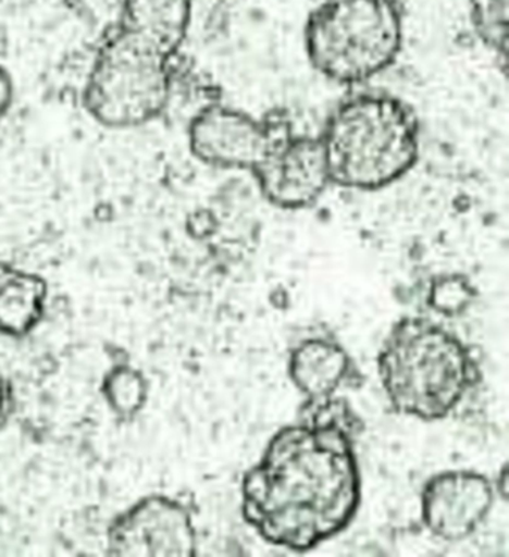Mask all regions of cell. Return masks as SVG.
<instances>
[{
    "instance_id": "cell-1",
    "label": "cell",
    "mask_w": 509,
    "mask_h": 557,
    "mask_svg": "<svg viewBox=\"0 0 509 557\" xmlns=\"http://www.w3.org/2000/svg\"><path fill=\"white\" fill-rule=\"evenodd\" d=\"M355 431L350 408L331 399L276 432L240 486L244 519L266 543L305 553L350 527L362 500Z\"/></svg>"
},
{
    "instance_id": "cell-2",
    "label": "cell",
    "mask_w": 509,
    "mask_h": 557,
    "mask_svg": "<svg viewBox=\"0 0 509 557\" xmlns=\"http://www.w3.org/2000/svg\"><path fill=\"white\" fill-rule=\"evenodd\" d=\"M376 368L395 411L423 422L447 419L479 380L471 348L426 318L393 324Z\"/></svg>"
},
{
    "instance_id": "cell-3",
    "label": "cell",
    "mask_w": 509,
    "mask_h": 557,
    "mask_svg": "<svg viewBox=\"0 0 509 557\" xmlns=\"http://www.w3.org/2000/svg\"><path fill=\"white\" fill-rule=\"evenodd\" d=\"M320 139L331 182L351 190L392 186L420 154L415 115L388 95H358L340 103Z\"/></svg>"
},
{
    "instance_id": "cell-4",
    "label": "cell",
    "mask_w": 509,
    "mask_h": 557,
    "mask_svg": "<svg viewBox=\"0 0 509 557\" xmlns=\"http://www.w3.org/2000/svg\"><path fill=\"white\" fill-rule=\"evenodd\" d=\"M404 29L398 0H319L305 26V48L323 77L356 86L396 62Z\"/></svg>"
},
{
    "instance_id": "cell-5",
    "label": "cell",
    "mask_w": 509,
    "mask_h": 557,
    "mask_svg": "<svg viewBox=\"0 0 509 557\" xmlns=\"http://www.w3.org/2000/svg\"><path fill=\"white\" fill-rule=\"evenodd\" d=\"M172 60L115 23L103 36L84 84V110L111 131L138 129L154 122L170 106Z\"/></svg>"
},
{
    "instance_id": "cell-6",
    "label": "cell",
    "mask_w": 509,
    "mask_h": 557,
    "mask_svg": "<svg viewBox=\"0 0 509 557\" xmlns=\"http://www.w3.org/2000/svg\"><path fill=\"white\" fill-rule=\"evenodd\" d=\"M251 172L264 199L287 211L314 206L332 183L322 139L290 132L276 134Z\"/></svg>"
},
{
    "instance_id": "cell-7",
    "label": "cell",
    "mask_w": 509,
    "mask_h": 557,
    "mask_svg": "<svg viewBox=\"0 0 509 557\" xmlns=\"http://www.w3.org/2000/svg\"><path fill=\"white\" fill-rule=\"evenodd\" d=\"M196 539L187 505L150 496L115 520L108 532V548L117 556L191 557L198 552Z\"/></svg>"
},
{
    "instance_id": "cell-8",
    "label": "cell",
    "mask_w": 509,
    "mask_h": 557,
    "mask_svg": "<svg viewBox=\"0 0 509 557\" xmlns=\"http://www.w3.org/2000/svg\"><path fill=\"white\" fill-rule=\"evenodd\" d=\"M270 123L224 106L202 108L188 124L191 154L208 166L252 171L274 141Z\"/></svg>"
},
{
    "instance_id": "cell-9",
    "label": "cell",
    "mask_w": 509,
    "mask_h": 557,
    "mask_svg": "<svg viewBox=\"0 0 509 557\" xmlns=\"http://www.w3.org/2000/svg\"><path fill=\"white\" fill-rule=\"evenodd\" d=\"M495 499V484L480 472H439L423 487V524L436 539L467 540L486 522Z\"/></svg>"
},
{
    "instance_id": "cell-10",
    "label": "cell",
    "mask_w": 509,
    "mask_h": 557,
    "mask_svg": "<svg viewBox=\"0 0 509 557\" xmlns=\"http://www.w3.org/2000/svg\"><path fill=\"white\" fill-rule=\"evenodd\" d=\"M351 356L332 336L300 339L288 356L287 372L293 386L307 396V404L331 400L352 374Z\"/></svg>"
},
{
    "instance_id": "cell-11",
    "label": "cell",
    "mask_w": 509,
    "mask_h": 557,
    "mask_svg": "<svg viewBox=\"0 0 509 557\" xmlns=\"http://www.w3.org/2000/svg\"><path fill=\"white\" fill-rule=\"evenodd\" d=\"M194 5L195 0H123L117 24L175 58L190 30Z\"/></svg>"
},
{
    "instance_id": "cell-12",
    "label": "cell",
    "mask_w": 509,
    "mask_h": 557,
    "mask_svg": "<svg viewBox=\"0 0 509 557\" xmlns=\"http://www.w3.org/2000/svg\"><path fill=\"white\" fill-rule=\"evenodd\" d=\"M41 276L0 263V334L20 336L39 323L47 299Z\"/></svg>"
},
{
    "instance_id": "cell-13",
    "label": "cell",
    "mask_w": 509,
    "mask_h": 557,
    "mask_svg": "<svg viewBox=\"0 0 509 557\" xmlns=\"http://www.w3.org/2000/svg\"><path fill=\"white\" fill-rule=\"evenodd\" d=\"M472 27L484 46L492 48L507 62L508 3L507 0H469Z\"/></svg>"
},
{
    "instance_id": "cell-14",
    "label": "cell",
    "mask_w": 509,
    "mask_h": 557,
    "mask_svg": "<svg viewBox=\"0 0 509 557\" xmlns=\"http://www.w3.org/2000/svg\"><path fill=\"white\" fill-rule=\"evenodd\" d=\"M475 292L460 275H447L436 278L432 284L429 304L436 312L445 318H457L474 302Z\"/></svg>"
},
{
    "instance_id": "cell-15",
    "label": "cell",
    "mask_w": 509,
    "mask_h": 557,
    "mask_svg": "<svg viewBox=\"0 0 509 557\" xmlns=\"http://www.w3.org/2000/svg\"><path fill=\"white\" fill-rule=\"evenodd\" d=\"M110 398L120 410H134L144 399L142 380L134 372H119L112 376Z\"/></svg>"
},
{
    "instance_id": "cell-16",
    "label": "cell",
    "mask_w": 509,
    "mask_h": 557,
    "mask_svg": "<svg viewBox=\"0 0 509 557\" xmlns=\"http://www.w3.org/2000/svg\"><path fill=\"white\" fill-rule=\"evenodd\" d=\"M15 83L11 72L0 65V124L5 122L8 115L14 108Z\"/></svg>"
},
{
    "instance_id": "cell-17",
    "label": "cell",
    "mask_w": 509,
    "mask_h": 557,
    "mask_svg": "<svg viewBox=\"0 0 509 557\" xmlns=\"http://www.w3.org/2000/svg\"><path fill=\"white\" fill-rule=\"evenodd\" d=\"M8 399H10V396H8L7 383L2 374H0V424H2L7 416Z\"/></svg>"
},
{
    "instance_id": "cell-18",
    "label": "cell",
    "mask_w": 509,
    "mask_h": 557,
    "mask_svg": "<svg viewBox=\"0 0 509 557\" xmlns=\"http://www.w3.org/2000/svg\"><path fill=\"white\" fill-rule=\"evenodd\" d=\"M498 483H496V491L502 495V499L507 500L508 495V465H504L502 471H500V474L498 476Z\"/></svg>"
}]
</instances>
